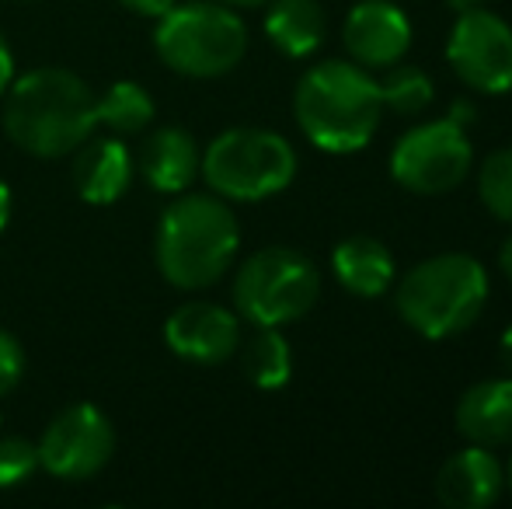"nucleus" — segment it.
Returning a JSON list of instances; mask_svg holds the SVG:
<instances>
[{"instance_id":"f257e3e1","label":"nucleus","mask_w":512,"mask_h":509,"mask_svg":"<svg viewBox=\"0 0 512 509\" xmlns=\"http://www.w3.org/2000/svg\"><path fill=\"white\" fill-rule=\"evenodd\" d=\"M95 95L63 67H39L14 77L4 102V133L32 157H67L95 133Z\"/></svg>"},{"instance_id":"f03ea898","label":"nucleus","mask_w":512,"mask_h":509,"mask_svg":"<svg viewBox=\"0 0 512 509\" xmlns=\"http://www.w3.org/2000/svg\"><path fill=\"white\" fill-rule=\"evenodd\" d=\"M293 112L304 136L324 154H356L380 129V88L366 67L324 60L297 84Z\"/></svg>"},{"instance_id":"7ed1b4c3","label":"nucleus","mask_w":512,"mask_h":509,"mask_svg":"<svg viewBox=\"0 0 512 509\" xmlns=\"http://www.w3.org/2000/svg\"><path fill=\"white\" fill-rule=\"evenodd\" d=\"M241 248V227L220 196H182L161 213L154 258L161 276L178 290L220 283Z\"/></svg>"},{"instance_id":"20e7f679","label":"nucleus","mask_w":512,"mask_h":509,"mask_svg":"<svg viewBox=\"0 0 512 509\" xmlns=\"http://www.w3.org/2000/svg\"><path fill=\"white\" fill-rule=\"evenodd\" d=\"M488 304V272L474 255L446 252L418 262L398 283L401 321L422 339H453Z\"/></svg>"},{"instance_id":"39448f33","label":"nucleus","mask_w":512,"mask_h":509,"mask_svg":"<svg viewBox=\"0 0 512 509\" xmlns=\"http://www.w3.org/2000/svg\"><path fill=\"white\" fill-rule=\"evenodd\" d=\"M154 49L168 70L182 77H223L248 53V25L237 7L216 0L175 4L164 18H157Z\"/></svg>"},{"instance_id":"423d86ee","label":"nucleus","mask_w":512,"mask_h":509,"mask_svg":"<svg viewBox=\"0 0 512 509\" xmlns=\"http://www.w3.org/2000/svg\"><path fill=\"white\" fill-rule=\"evenodd\" d=\"M199 175L206 178L213 196L227 203H262L290 189L297 178V150L272 129L237 126L203 150Z\"/></svg>"},{"instance_id":"0eeeda50","label":"nucleus","mask_w":512,"mask_h":509,"mask_svg":"<svg viewBox=\"0 0 512 509\" xmlns=\"http://www.w3.org/2000/svg\"><path fill=\"white\" fill-rule=\"evenodd\" d=\"M321 297V272L297 248L272 245L244 258L234 276V311L255 328H283L310 314Z\"/></svg>"},{"instance_id":"6e6552de","label":"nucleus","mask_w":512,"mask_h":509,"mask_svg":"<svg viewBox=\"0 0 512 509\" xmlns=\"http://www.w3.org/2000/svg\"><path fill=\"white\" fill-rule=\"evenodd\" d=\"M474 150L464 126L450 116L411 126L391 154V175L415 196H443L471 175Z\"/></svg>"},{"instance_id":"1a4fd4ad","label":"nucleus","mask_w":512,"mask_h":509,"mask_svg":"<svg viewBox=\"0 0 512 509\" xmlns=\"http://www.w3.org/2000/svg\"><path fill=\"white\" fill-rule=\"evenodd\" d=\"M39 447V468L60 482H84L112 461L115 429L98 405H70L46 426Z\"/></svg>"},{"instance_id":"9d476101","label":"nucleus","mask_w":512,"mask_h":509,"mask_svg":"<svg viewBox=\"0 0 512 509\" xmlns=\"http://www.w3.org/2000/svg\"><path fill=\"white\" fill-rule=\"evenodd\" d=\"M446 60L453 74L471 91L506 95L512 91V28L495 11L457 14V25L446 42Z\"/></svg>"},{"instance_id":"9b49d317","label":"nucleus","mask_w":512,"mask_h":509,"mask_svg":"<svg viewBox=\"0 0 512 509\" xmlns=\"http://www.w3.org/2000/svg\"><path fill=\"white\" fill-rule=\"evenodd\" d=\"M164 342L182 360L216 367V363H227L241 346V318L220 304L192 300L164 321Z\"/></svg>"},{"instance_id":"f8f14e48","label":"nucleus","mask_w":512,"mask_h":509,"mask_svg":"<svg viewBox=\"0 0 512 509\" xmlns=\"http://www.w3.org/2000/svg\"><path fill=\"white\" fill-rule=\"evenodd\" d=\"M342 39L359 67L387 70L411 49V21L391 0H359L345 18Z\"/></svg>"},{"instance_id":"ddd939ff","label":"nucleus","mask_w":512,"mask_h":509,"mask_svg":"<svg viewBox=\"0 0 512 509\" xmlns=\"http://www.w3.org/2000/svg\"><path fill=\"white\" fill-rule=\"evenodd\" d=\"M74 189L84 203L112 206L129 192L136 178V154L119 140V136H102V140H84L74 150Z\"/></svg>"},{"instance_id":"4468645a","label":"nucleus","mask_w":512,"mask_h":509,"mask_svg":"<svg viewBox=\"0 0 512 509\" xmlns=\"http://www.w3.org/2000/svg\"><path fill=\"white\" fill-rule=\"evenodd\" d=\"M502 485L506 475L495 454L471 443L443 461L436 475V499L446 509H485L502 496Z\"/></svg>"},{"instance_id":"2eb2a0df","label":"nucleus","mask_w":512,"mask_h":509,"mask_svg":"<svg viewBox=\"0 0 512 509\" xmlns=\"http://www.w3.org/2000/svg\"><path fill=\"white\" fill-rule=\"evenodd\" d=\"M199 143L192 140L189 129L161 126L143 140V150L136 154V175L154 192L178 196L199 178Z\"/></svg>"},{"instance_id":"dca6fc26","label":"nucleus","mask_w":512,"mask_h":509,"mask_svg":"<svg viewBox=\"0 0 512 509\" xmlns=\"http://www.w3.org/2000/svg\"><path fill=\"white\" fill-rule=\"evenodd\" d=\"M457 429L478 447H512V377L467 387L457 405Z\"/></svg>"},{"instance_id":"f3484780","label":"nucleus","mask_w":512,"mask_h":509,"mask_svg":"<svg viewBox=\"0 0 512 509\" xmlns=\"http://www.w3.org/2000/svg\"><path fill=\"white\" fill-rule=\"evenodd\" d=\"M331 269L335 279L356 297H380L387 286L394 283V258L387 252V245H380L377 238H345L331 255Z\"/></svg>"},{"instance_id":"a211bd4d","label":"nucleus","mask_w":512,"mask_h":509,"mask_svg":"<svg viewBox=\"0 0 512 509\" xmlns=\"http://www.w3.org/2000/svg\"><path fill=\"white\" fill-rule=\"evenodd\" d=\"M324 7L317 0H269V14H265V35L283 56L304 60L317 53L324 42Z\"/></svg>"},{"instance_id":"6ab92c4d","label":"nucleus","mask_w":512,"mask_h":509,"mask_svg":"<svg viewBox=\"0 0 512 509\" xmlns=\"http://www.w3.org/2000/svg\"><path fill=\"white\" fill-rule=\"evenodd\" d=\"M157 116V105L150 91L136 81H115L102 98H95V119L98 126L112 136H133L143 133Z\"/></svg>"},{"instance_id":"aec40b11","label":"nucleus","mask_w":512,"mask_h":509,"mask_svg":"<svg viewBox=\"0 0 512 509\" xmlns=\"http://www.w3.org/2000/svg\"><path fill=\"white\" fill-rule=\"evenodd\" d=\"M237 349H241L244 377L255 387H262V391H279V387L290 384L293 353H290V342L283 339L279 328H258V332Z\"/></svg>"},{"instance_id":"412c9836","label":"nucleus","mask_w":512,"mask_h":509,"mask_svg":"<svg viewBox=\"0 0 512 509\" xmlns=\"http://www.w3.org/2000/svg\"><path fill=\"white\" fill-rule=\"evenodd\" d=\"M380 88V102L384 109L398 112V116H422L432 105V81L422 67H387V77L377 81Z\"/></svg>"},{"instance_id":"4be33fe9","label":"nucleus","mask_w":512,"mask_h":509,"mask_svg":"<svg viewBox=\"0 0 512 509\" xmlns=\"http://www.w3.org/2000/svg\"><path fill=\"white\" fill-rule=\"evenodd\" d=\"M478 196L485 210L502 224H512V147L488 154L478 175Z\"/></svg>"},{"instance_id":"5701e85b","label":"nucleus","mask_w":512,"mask_h":509,"mask_svg":"<svg viewBox=\"0 0 512 509\" xmlns=\"http://www.w3.org/2000/svg\"><path fill=\"white\" fill-rule=\"evenodd\" d=\"M39 471V447L25 436H0V489H18Z\"/></svg>"},{"instance_id":"b1692460","label":"nucleus","mask_w":512,"mask_h":509,"mask_svg":"<svg viewBox=\"0 0 512 509\" xmlns=\"http://www.w3.org/2000/svg\"><path fill=\"white\" fill-rule=\"evenodd\" d=\"M25 367H28V356H25V346L18 342V335L0 328V398L11 394L14 387L21 384Z\"/></svg>"},{"instance_id":"393cba45","label":"nucleus","mask_w":512,"mask_h":509,"mask_svg":"<svg viewBox=\"0 0 512 509\" xmlns=\"http://www.w3.org/2000/svg\"><path fill=\"white\" fill-rule=\"evenodd\" d=\"M178 0H122V7H129L133 14H140V18H164V14L175 7Z\"/></svg>"},{"instance_id":"a878e982","label":"nucleus","mask_w":512,"mask_h":509,"mask_svg":"<svg viewBox=\"0 0 512 509\" xmlns=\"http://www.w3.org/2000/svg\"><path fill=\"white\" fill-rule=\"evenodd\" d=\"M11 81H14V53H11V46H7L4 35H0V98L7 95Z\"/></svg>"},{"instance_id":"bb28decb","label":"nucleus","mask_w":512,"mask_h":509,"mask_svg":"<svg viewBox=\"0 0 512 509\" xmlns=\"http://www.w3.org/2000/svg\"><path fill=\"white\" fill-rule=\"evenodd\" d=\"M7 224H11V189L0 182V234L7 231Z\"/></svg>"},{"instance_id":"cd10ccee","label":"nucleus","mask_w":512,"mask_h":509,"mask_svg":"<svg viewBox=\"0 0 512 509\" xmlns=\"http://www.w3.org/2000/svg\"><path fill=\"white\" fill-rule=\"evenodd\" d=\"M499 360H502V370H506V377H512V328H506V335H502Z\"/></svg>"},{"instance_id":"c85d7f7f","label":"nucleus","mask_w":512,"mask_h":509,"mask_svg":"<svg viewBox=\"0 0 512 509\" xmlns=\"http://www.w3.org/2000/svg\"><path fill=\"white\" fill-rule=\"evenodd\" d=\"M499 269L506 272V279L512 283V234L502 241V248H499Z\"/></svg>"},{"instance_id":"c756f323","label":"nucleus","mask_w":512,"mask_h":509,"mask_svg":"<svg viewBox=\"0 0 512 509\" xmlns=\"http://www.w3.org/2000/svg\"><path fill=\"white\" fill-rule=\"evenodd\" d=\"M488 0H450V7L457 14H467V11H478V7H485Z\"/></svg>"},{"instance_id":"7c9ffc66","label":"nucleus","mask_w":512,"mask_h":509,"mask_svg":"<svg viewBox=\"0 0 512 509\" xmlns=\"http://www.w3.org/2000/svg\"><path fill=\"white\" fill-rule=\"evenodd\" d=\"M216 4H227V7H262L269 0H216Z\"/></svg>"},{"instance_id":"2f4dec72","label":"nucleus","mask_w":512,"mask_h":509,"mask_svg":"<svg viewBox=\"0 0 512 509\" xmlns=\"http://www.w3.org/2000/svg\"><path fill=\"white\" fill-rule=\"evenodd\" d=\"M506 482H509V489H512V464H509V478H506Z\"/></svg>"}]
</instances>
